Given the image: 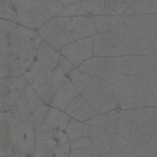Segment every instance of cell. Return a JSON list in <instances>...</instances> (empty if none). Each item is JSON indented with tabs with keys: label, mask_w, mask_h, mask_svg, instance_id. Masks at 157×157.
<instances>
[{
	"label": "cell",
	"mask_w": 157,
	"mask_h": 157,
	"mask_svg": "<svg viewBox=\"0 0 157 157\" xmlns=\"http://www.w3.org/2000/svg\"><path fill=\"white\" fill-rule=\"evenodd\" d=\"M43 6L45 8L47 12L52 15V17H56L59 15V14L64 10V6L61 4L60 2L58 1H47V0H44L42 1Z\"/></svg>",
	"instance_id": "cell-33"
},
{
	"label": "cell",
	"mask_w": 157,
	"mask_h": 157,
	"mask_svg": "<svg viewBox=\"0 0 157 157\" xmlns=\"http://www.w3.org/2000/svg\"><path fill=\"white\" fill-rule=\"evenodd\" d=\"M44 104H47L36 93L30 84L23 90L16 109L21 113L33 114L36 110Z\"/></svg>",
	"instance_id": "cell-9"
},
{
	"label": "cell",
	"mask_w": 157,
	"mask_h": 157,
	"mask_svg": "<svg viewBox=\"0 0 157 157\" xmlns=\"http://www.w3.org/2000/svg\"><path fill=\"white\" fill-rule=\"evenodd\" d=\"M61 112H62V110H60V109L56 108L53 106H49L44 122L52 126L54 129H57Z\"/></svg>",
	"instance_id": "cell-30"
},
{
	"label": "cell",
	"mask_w": 157,
	"mask_h": 157,
	"mask_svg": "<svg viewBox=\"0 0 157 157\" xmlns=\"http://www.w3.org/2000/svg\"><path fill=\"white\" fill-rule=\"evenodd\" d=\"M61 53L59 51L56 50L53 46L43 40L38 49L35 60L41 64L50 67L55 61L59 59Z\"/></svg>",
	"instance_id": "cell-16"
},
{
	"label": "cell",
	"mask_w": 157,
	"mask_h": 157,
	"mask_svg": "<svg viewBox=\"0 0 157 157\" xmlns=\"http://www.w3.org/2000/svg\"><path fill=\"white\" fill-rule=\"evenodd\" d=\"M135 111H136V109H133V110H122V109H121L120 113L125 117L133 121V118H134L135 116Z\"/></svg>",
	"instance_id": "cell-45"
},
{
	"label": "cell",
	"mask_w": 157,
	"mask_h": 157,
	"mask_svg": "<svg viewBox=\"0 0 157 157\" xmlns=\"http://www.w3.org/2000/svg\"><path fill=\"white\" fill-rule=\"evenodd\" d=\"M78 94L79 93L77 91L75 86L69 80L64 85L55 92L50 106H53L62 111H65L69 104Z\"/></svg>",
	"instance_id": "cell-12"
},
{
	"label": "cell",
	"mask_w": 157,
	"mask_h": 157,
	"mask_svg": "<svg viewBox=\"0 0 157 157\" xmlns=\"http://www.w3.org/2000/svg\"><path fill=\"white\" fill-rule=\"evenodd\" d=\"M55 129L44 122L35 128V140H48L53 139Z\"/></svg>",
	"instance_id": "cell-26"
},
{
	"label": "cell",
	"mask_w": 157,
	"mask_h": 157,
	"mask_svg": "<svg viewBox=\"0 0 157 157\" xmlns=\"http://www.w3.org/2000/svg\"><path fill=\"white\" fill-rule=\"evenodd\" d=\"M58 145V143L54 138L48 140H36L32 157H45L51 150Z\"/></svg>",
	"instance_id": "cell-23"
},
{
	"label": "cell",
	"mask_w": 157,
	"mask_h": 157,
	"mask_svg": "<svg viewBox=\"0 0 157 157\" xmlns=\"http://www.w3.org/2000/svg\"><path fill=\"white\" fill-rule=\"evenodd\" d=\"M71 119V117L68 113H66L65 111L61 112V116H60L59 117V121H58V127H57V129L61 130H64V131H65L67 126H68V124L69 122H70Z\"/></svg>",
	"instance_id": "cell-42"
},
{
	"label": "cell",
	"mask_w": 157,
	"mask_h": 157,
	"mask_svg": "<svg viewBox=\"0 0 157 157\" xmlns=\"http://www.w3.org/2000/svg\"><path fill=\"white\" fill-rule=\"evenodd\" d=\"M103 80L93 78L89 85L80 94L86 100L94 110L99 113L105 94L102 90Z\"/></svg>",
	"instance_id": "cell-10"
},
{
	"label": "cell",
	"mask_w": 157,
	"mask_h": 157,
	"mask_svg": "<svg viewBox=\"0 0 157 157\" xmlns=\"http://www.w3.org/2000/svg\"><path fill=\"white\" fill-rule=\"evenodd\" d=\"M134 124V121L125 117L122 114H121V113H119L116 124L111 132L124 136V137L130 138Z\"/></svg>",
	"instance_id": "cell-20"
},
{
	"label": "cell",
	"mask_w": 157,
	"mask_h": 157,
	"mask_svg": "<svg viewBox=\"0 0 157 157\" xmlns=\"http://www.w3.org/2000/svg\"><path fill=\"white\" fill-rule=\"evenodd\" d=\"M64 21L65 17H54L44 23L37 31L44 41L52 44L64 29Z\"/></svg>",
	"instance_id": "cell-11"
},
{
	"label": "cell",
	"mask_w": 157,
	"mask_h": 157,
	"mask_svg": "<svg viewBox=\"0 0 157 157\" xmlns=\"http://www.w3.org/2000/svg\"><path fill=\"white\" fill-rule=\"evenodd\" d=\"M68 77L70 81L76 88L77 91L79 94H81L89 85L90 81L93 79V77L81 71L78 68H75Z\"/></svg>",
	"instance_id": "cell-21"
},
{
	"label": "cell",
	"mask_w": 157,
	"mask_h": 157,
	"mask_svg": "<svg viewBox=\"0 0 157 157\" xmlns=\"http://www.w3.org/2000/svg\"><path fill=\"white\" fill-rule=\"evenodd\" d=\"M101 35L103 39L104 40V41H106L107 44H112V45L116 46L117 44L120 41L116 33L113 31L104 32V33H101Z\"/></svg>",
	"instance_id": "cell-41"
},
{
	"label": "cell",
	"mask_w": 157,
	"mask_h": 157,
	"mask_svg": "<svg viewBox=\"0 0 157 157\" xmlns=\"http://www.w3.org/2000/svg\"><path fill=\"white\" fill-rule=\"evenodd\" d=\"M22 75L6 37L0 34V78H16Z\"/></svg>",
	"instance_id": "cell-7"
},
{
	"label": "cell",
	"mask_w": 157,
	"mask_h": 157,
	"mask_svg": "<svg viewBox=\"0 0 157 157\" xmlns=\"http://www.w3.org/2000/svg\"><path fill=\"white\" fill-rule=\"evenodd\" d=\"M58 16H84V9H83L82 3H75V4L69 5L64 7V10L59 14Z\"/></svg>",
	"instance_id": "cell-28"
},
{
	"label": "cell",
	"mask_w": 157,
	"mask_h": 157,
	"mask_svg": "<svg viewBox=\"0 0 157 157\" xmlns=\"http://www.w3.org/2000/svg\"><path fill=\"white\" fill-rule=\"evenodd\" d=\"M94 56L116 58L117 56H121V55L116 46L107 44L103 39L101 34L98 33L94 35Z\"/></svg>",
	"instance_id": "cell-17"
},
{
	"label": "cell",
	"mask_w": 157,
	"mask_h": 157,
	"mask_svg": "<svg viewBox=\"0 0 157 157\" xmlns=\"http://www.w3.org/2000/svg\"><path fill=\"white\" fill-rule=\"evenodd\" d=\"M102 90L105 95L112 97L120 104H121L124 100L130 97H136L138 94L136 84L126 87H115L106 81H103Z\"/></svg>",
	"instance_id": "cell-13"
},
{
	"label": "cell",
	"mask_w": 157,
	"mask_h": 157,
	"mask_svg": "<svg viewBox=\"0 0 157 157\" xmlns=\"http://www.w3.org/2000/svg\"><path fill=\"white\" fill-rule=\"evenodd\" d=\"M92 144V138L90 136L80 138L71 142V150H78V149H87L90 147Z\"/></svg>",
	"instance_id": "cell-37"
},
{
	"label": "cell",
	"mask_w": 157,
	"mask_h": 157,
	"mask_svg": "<svg viewBox=\"0 0 157 157\" xmlns=\"http://www.w3.org/2000/svg\"><path fill=\"white\" fill-rule=\"evenodd\" d=\"M99 34L113 31L121 21V15L92 16Z\"/></svg>",
	"instance_id": "cell-19"
},
{
	"label": "cell",
	"mask_w": 157,
	"mask_h": 157,
	"mask_svg": "<svg viewBox=\"0 0 157 157\" xmlns=\"http://www.w3.org/2000/svg\"><path fill=\"white\" fill-rule=\"evenodd\" d=\"M121 108V104L112 97L105 95L101 105L99 113H105L111 110Z\"/></svg>",
	"instance_id": "cell-31"
},
{
	"label": "cell",
	"mask_w": 157,
	"mask_h": 157,
	"mask_svg": "<svg viewBox=\"0 0 157 157\" xmlns=\"http://www.w3.org/2000/svg\"><path fill=\"white\" fill-rule=\"evenodd\" d=\"M94 35L81 38L70 43L59 51L78 68L86 60L94 56Z\"/></svg>",
	"instance_id": "cell-5"
},
{
	"label": "cell",
	"mask_w": 157,
	"mask_h": 157,
	"mask_svg": "<svg viewBox=\"0 0 157 157\" xmlns=\"http://www.w3.org/2000/svg\"><path fill=\"white\" fill-rule=\"evenodd\" d=\"M115 58L93 56L86 60L78 70L93 78L106 81L112 75Z\"/></svg>",
	"instance_id": "cell-6"
},
{
	"label": "cell",
	"mask_w": 157,
	"mask_h": 157,
	"mask_svg": "<svg viewBox=\"0 0 157 157\" xmlns=\"http://www.w3.org/2000/svg\"><path fill=\"white\" fill-rule=\"evenodd\" d=\"M29 84L23 75L16 78H0L1 112L16 108L21 93Z\"/></svg>",
	"instance_id": "cell-4"
},
{
	"label": "cell",
	"mask_w": 157,
	"mask_h": 157,
	"mask_svg": "<svg viewBox=\"0 0 157 157\" xmlns=\"http://www.w3.org/2000/svg\"><path fill=\"white\" fill-rule=\"evenodd\" d=\"M121 109H122V110L136 109V97H130V98L124 100L121 104Z\"/></svg>",
	"instance_id": "cell-44"
},
{
	"label": "cell",
	"mask_w": 157,
	"mask_h": 157,
	"mask_svg": "<svg viewBox=\"0 0 157 157\" xmlns=\"http://www.w3.org/2000/svg\"><path fill=\"white\" fill-rule=\"evenodd\" d=\"M59 64L60 66L61 67V68H62V70L64 71V73H65L67 76H69V75L76 68V67H75V65H74L73 63H72L67 57L61 55V56H60L59 58Z\"/></svg>",
	"instance_id": "cell-38"
},
{
	"label": "cell",
	"mask_w": 157,
	"mask_h": 157,
	"mask_svg": "<svg viewBox=\"0 0 157 157\" xmlns=\"http://www.w3.org/2000/svg\"><path fill=\"white\" fill-rule=\"evenodd\" d=\"M113 32L116 33L120 41H123L124 39H127V38H130V37H132L131 31H130V29L127 27V25L122 20L119 23V25L115 28Z\"/></svg>",
	"instance_id": "cell-36"
},
{
	"label": "cell",
	"mask_w": 157,
	"mask_h": 157,
	"mask_svg": "<svg viewBox=\"0 0 157 157\" xmlns=\"http://www.w3.org/2000/svg\"><path fill=\"white\" fill-rule=\"evenodd\" d=\"M53 17L39 0H2L1 19L38 30Z\"/></svg>",
	"instance_id": "cell-3"
},
{
	"label": "cell",
	"mask_w": 157,
	"mask_h": 157,
	"mask_svg": "<svg viewBox=\"0 0 157 157\" xmlns=\"http://www.w3.org/2000/svg\"><path fill=\"white\" fill-rule=\"evenodd\" d=\"M65 112L68 113L71 117L84 122L94 117L99 113L94 110L93 107L80 94H78L69 104Z\"/></svg>",
	"instance_id": "cell-8"
},
{
	"label": "cell",
	"mask_w": 157,
	"mask_h": 157,
	"mask_svg": "<svg viewBox=\"0 0 157 157\" xmlns=\"http://www.w3.org/2000/svg\"><path fill=\"white\" fill-rule=\"evenodd\" d=\"M2 157L33 155L35 128L33 115L16 108L0 113Z\"/></svg>",
	"instance_id": "cell-1"
},
{
	"label": "cell",
	"mask_w": 157,
	"mask_h": 157,
	"mask_svg": "<svg viewBox=\"0 0 157 157\" xmlns=\"http://www.w3.org/2000/svg\"><path fill=\"white\" fill-rule=\"evenodd\" d=\"M49 106L50 105L44 104V105H42L41 107H40L38 110H35V113L32 114L33 115V122L35 128H37V127H39L42 123L44 122V120H45Z\"/></svg>",
	"instance_id": "cell-35"
},
{
	"label": "cell",
	"mask_w": 157,
	"mask_h": 157,
	"mask_svg": "<svg viewBox=\"0 0 157 157\" xmlns=\"http://www.w3.org/2000/svg\"><path fill=\"white\" fill-rule=\"evenodd\" d=\"M124 73H125V62L124 58L123 56L116 57L112 75H119Z\"/></svg>",
	"instance_id": "cell-39"
},
{
	"label": "cell",
	"mask_w": 157,
	"mask_h": 157,
	"mask_svg": "<svg viewBox=\"0 0 157 157\" xmlns=\"http://www.w3.org/2000/svg\"><path fill=\"white\" fill-rule=\"evenodd\" d=\"M91 146L95 149L101 157H104L111 149L104 138V135L99 137L92 138Z\"/></svg>",
	"instance_id": "cell-27"
},
{
	"label": "cell",
	"mask_w": 157,
	"mask_h": 157,
	"mask_svg": "<svg viewBox=\"0 0 157 157\" xmlns=\"http://www.w3.org/2000/svg\"><path fill=\"white\" fill-rule=\"evenodd\" d=\"M106 81L115 87H126L136 84V76L126 73L112 75L106 80Z\"/></svg>",
	"instance_id": "cell-24"
},
{
	"label": "cell",
	"mask_w": 157,
	"mask_h": 157,
	"mask_svg": "<svg viewBox=\"0 0 157 157\" xmlns=\"http://www.w3.org/2000/svg\"><path fill=\"white\" fill-rule=\"evenodd\" d=\"M53 138L56 140V142L58 143V145L67 144V143L70 142L66 131H64V130H58V129H55Z\"/></svg>",
	"instance_id": "cell-40"
},
{
	"label": "cell",
	"mask_w": 157,
	"mask_h": 157,
	"mask_svg": "<svg viewBox=\"0 0 157 157\" xmlns=\"http://www.w3.org/2000/svg\"><path fill=\"white\" fill-rule=\"evenodd\" d=\"M1 35L7 40L13 56L24 74L35 61L38 49L43 41L38 31L1 19Z\"/></svg>",
	"instance_id": "cell-2"
},
{
	"label": "cell",
	"mask_w": 157,
	"mask_h": 157,
	"mask_svg": "<svg viewBox=\"0 0 157 157\" xmlns=\"http://www.w3.org/2000/svg\"><path fill=\"white\" fill-rule=\"evenodd\" d=\"M136 102V108L157 107V97L154 95H137Z\"/></svg>",
	"instance_id": "cell-29"
},
{
	"label": "cell",
	"mask_w": 157,
	"mask_h": 157,
	"mask_svg": "<svg viewBox=\"0 0 157 157\" xmlns=\"http://www.w3.org/2000/svg\"><path fill=\"white\" fill-rule=\"evenodd\" d=\"M121 56L127 55H139V48H138L137 38L130 37V38L119 41L117 44Z\"/></svg>",
	"instance_id": "cell-22"
},
{
	"label": "cell",
	"mask_w": 157,
	"mask_h": 157,
	"mask_svg": "<svg viewBox=\"0 0 157 157\" xmlns=\"http://www.w3.org/2000/svg\"><path fill=\"white\" fill-rule=\"evenodd\" d=\"M125 62V73L137 76L140 71V55H127L123 56Z\"/></svg>",
	"instance_id": "cell-25"
},
{
	"label": "cell",
	"mask_w": 157,
	"mask_h": 157,
	"mask_svg": "<svg viewBox=\"0 0 157 157\" xmlns=\"http://www.w3.org/2000/svg\"><path fill=\"white\" fill-rule=\"evenodd\" d=\"M107 130H106L104 127H99V126L96 125H89V136L90 138H95L99 137V136H103Z\"/></svg>",
	"instance_id": "cell-43"
},
{
	"label": "cell",
	"mask_w": 157,
	"mask_h": 157,
	"mask_svg": "<svg viewBox=\"0 0 157 157\" xmlns=\"http://www.w3.org/2000/svg\"><path fill=\"white\" fill-rule=\"evenodd\" d=\"M71 150V142L61 144L51 150L45 157H70Z\"/></svg>",
	"instance_id": "cell-32"
},
{
	"label": "cell",
	"mask_w": 157,
	"mask_h": 157,
	"mask_svg": "<svg viewBox=\"0 0 157 157\" xmlns=\"http://www.w3.org/2000/svg\"><path fill=\"white\" fill-rule=\"evenodd\" d=\"M47 79L51 89L55 93L70 80L60 66L59 59L55 61L48 68Z\"/></svg>",
	"instance_id": "cell-15"
},
{
	"label": "cell",
	"mask_w": 157,
	"mask_h": 157,
	"mask_svg": "<svg viewBox=\"0 0 157 157\" xmlns=\"http://www.w3.org/2000/svg\"><path fill=\"white\" fill-rule=\"evenodd\" d=\"M138 48H139V55L155 54L153 41L147 38H137Z\"/></svg>",
	"instance_id": "cell-34"
},
{
	"label": "cell",
	"mask_w": 157,
	"mask_h": 157,
	"mask_svg": "<svg viewBox=\"0 0 157 157\" xmlns=\"http://www.w3.org/2000/svg\"><path fill=\"white\" fill-rule=\"evenodd\" d=\"M88 130L89 124L84 121H78L71 117L65 131L68 136L69 140L71 142L80 138L89 136Z\"/></svg>",
	"instance_id": "cell-18"
},
{
	"label": "cell",
	"mask_w": 157,
	"mask_h": 157,
	"mask_svg": "<svg viewBox=\"0 0 157 157\" xmlns=\"http://www.w3.org/2000/svg\"><path fill=\"white\" fill-rule=\"evenodd\" d=\"M71 33L74 40L77 41L97 35L98 32L92 17L81 16Z\"/></svg>",
	"instance_id": "cell-14"
}]
</instances>
